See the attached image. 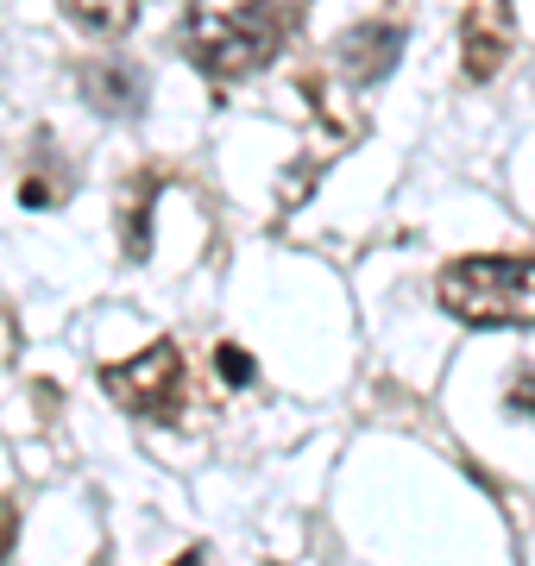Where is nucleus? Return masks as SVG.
Instances as JSON below:
<instances>
[{
    "instance_id": "f257e3e1",
    "label": "nucleus",
    "mask_w": 535,
    "mask_h": 566,
    "mask_svg": "<svg viewBox=\"0 0 535 566\" xmlns=\"http://www.w3.org/2000/svg\"><path fill=\"white\" fill-rule=\"evenodd\" d=\"M189 57L202 63L208 76L240 82L259 76L277 44H284V20L271 0H189V20H183Z\"/></svg>"
},
{
    "instance_id": "f03ea898",
    "label": "nucleus",
    "mask_w": 535,
    "mask_h": 566,
    "mask_svg": "<svg viewBox=\"0 0 535 566\" xmlns=\"http://www.w3.org/2000/svg\"><path fill=\"white\" fill-rule=\"evenodd\" d=\"M434 296L466 327H535V259L529 252H473L434 277Z\"/></svg>"
},
{
    "instance_id": "7ed1b4c3",
    "label": "nucleus",
    "mask_w": 535,
    "mask_h": 566,
    "mask_svg": "<svg viewBox=\"0 0 535 566\" xmlns=\"http://www.w3.org/2000/svg\"><path fill=\"white\" fill-rule=\"evenodd\" d=\"M102 390L126 416H151V422H177L183 416V390H189V371H183V353L170 340H151L145 353L107 365L102 371Z\"/></svg>"
},
{
    "instance_id": "20e7f679",
    "label": "nucleus",
    "mask_w": 535,
    "mask_h": 566,
    "mask_svg": "<svg viewBox=\"0 0 535 566\" xmlns=\"http://www.w3.org/2000/svg\"><path fill=\"white\" fill-rule=\"evenodd\" d=\"M460 57H466V76L485 82L504 70L511 57V0H473L466 20H460Z\"/></svg>"
},
{
    "instance_id": "39448f33",
    "label": "nucleus",
    "mask_w": 535,
    "mask_h": 566,
    "mask_svg": "<svg viewBox=\"0 0 535 566\" xmlns=\"http://www.w3.org/2000/svg\"><path fill=\"white\" fill-rule=\"evenodd\" d=\"M397 51H403V32L397 25H353L347 39L334 44V57H340V70H347L353 82H378L385 70L397 63Z\"/></svg>"
},
{
    "instance_id": "423d86ee",
    "label": "nucleus",
    "mask_w": 535,
    "mask_h": 566,
    "mask_svg": "<svg viewBox=\"0 0 535 566\" xmlns=\"http://www.w3.org/2000/svg\"><path fill=\"white\" fill-rule=\"evenodd\" d=\"M57 7L83 25V32H95V39H120V32H133V20H139V0H57Z\"/></svg>"
},
{
    "instance_id": "0eeeda50",
    "label": "nucleus",
    "mask_w": 535,
    "mask_h": 566,
    "mask_svg": "<svg viewBox=\"0 0 535 566\" xmlns=\"http://www.w3.org/2000/svg\"><path fill=\"white\" fill-rule=\"evenodd\" d=\"M83 82H88V95H102L107 102V114H133V107H145V82H139L133 63H95Z\"/></svg>"
},
{
    "instance_id": "6e6552de",
    "label": "nucleus",
    "mask_w": 535,
    "mask_h": 566,
    "mask_svg": "<svg viewBox=\"0 0 535 566\" xmlns=\"http://www.w3.org/2000/svg\"><path fill=\"white\" fill-rule=\"evenodd\" d=\"M214 359H221V378H227V385H252V359L240 353V346H221Z\"/></svg>"
},
{
    "instance_id": "1a4fd4ad",
    "label": "nucleus",
    "mask_w": 535,
    "mask_h": 566,
    "mask_svg": "<svg viewBox=\"0 0 535 566\" xmlns=\"http://www.w3.org/2000/svg\"><path fill=\"white\" fill-rule=\"evenodd\" d=\"M7 547H13V504L0 497V554H7Z\"/></svg>"
}]
</instances>
